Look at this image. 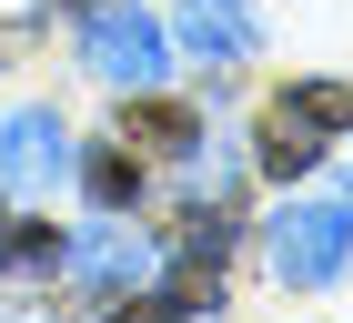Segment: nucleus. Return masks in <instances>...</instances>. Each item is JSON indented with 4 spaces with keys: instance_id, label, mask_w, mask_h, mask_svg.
<instances>
[{
    "instance_id": "f257e3e1",
    "label": "nucleus",
    "mask_w": 353,
    "mask_h": 323,
    "mask_svg": "<svg viewBox=\"0 0 353 323\" xmlns=\"http://www.w3.org/2000/svg\"><path fill=\"white\" fill-rule=\"evenodd\" d=\"M333 132H353V81H303V91H283V101H272L263 162H272V172H313Z\"/></svg>"
},
{
    "instance_id": "f03ea898",
    "label": "nucleus",
    "mask_w": 353,
    "mask_h": 323,
    "mask_svg": "<svg viewBox=\"0 0 353 323\" xmlns=\"http://www.w3.org/2000/svg\"><path fill=\"white\" fill-rule=\"evenodd\" d=\"M343 263H353V213L343 202H293V213L272 222V273H283V283L313 293V283H333Z\"/></svg>"
},
{
    "instance_id": "7ed1b4c3",
    "label": "nucleus",
    "mask_w": 353,
    "mask_h": 323,
    "mask_svg": "<svg viewBox=\"0 0 353 323\" xmlns=\"http://www.w3.org/2000/svg\"><path fill=\"white\" fill-rule=\"evenodd\" d=\"M81 61L101 81H121V91H152V81H162V30L141 21L132 0H101V10L81 21Z\"/></svg>"
},
{
    "instance_id": "20e7f679",
    "label": "nucleus",
    "mask_w": 353,
    "mask_h": 323,
    "mask_svg": "<svg viewBox=\"0 0 353 323\" xmlns=\"http://www.w3.org/2000/svg\"><path fill=\"white\" fill-rule=\"evenodd\" d=\"M71 172V132H61L51 111H10V132H0V182L10 192H51Z\"/></svg>"
},
{
    "instance_id": "39448f33",
    "label": "nucleus",
    "mask_w": 353,
    "mask_h": 323,
    "mask_svg": "<svg viewBox=\"0 0 353 323\" xmlns=\"http://www.w3.org/2000/svg\"><path fill=\"white\" fill-rule=\"evenodd\" d=\"M182 41L212 61V71H232V61H252L263 30H252V0H192V10H182Z\"/></svg>"
},
{
    "instance_id": "423d86ee",
    "label": "nucleus",
    "mask_w": 353,
    "mask_h": 323,
    "mask_svg": "<svg viewBox=\"0 0 353 323\" xmlns=\"http://www.w3.org/2000/svg\"><path fill=\"white\" fill-rule=\"evenodd\" d=\"M71 253H61L51 222H0V293H21V283H41V273H61Z\"/></svg>"
},
{
    "instance_id": "0eeeda50",
    "label": "nucleus",
    "mask_w": 353,
    "mask_h": 323,
    "mask_svg": "<svg viewBox=\"0 0 353 323\" xmlns=\"http://www.w3.org/2000/svg\"><path fill=\"white\" fill-rule=\"evenodd\" d=\"M81 192L101 202V213H132L141 202V162L121 152V141H101V152H81Z\"/></svg>"
},
{
    "instance_id": "6e6552de",
    "label": "nucleus",
    "mask_w": 353,
    "mask_h": 323,
    "mask_svg": "<svg viewBox=\"0 0 353 323\" xmlns=\"http://www.w3.org/2000/svg\"><path fill=\"white\" fill-rule=\"evenodd\" d=\"M141 263H152V253H141L132 233H101V242H81V273H91V283H111V293H132V283H141Z\"/></svg>"
},
{
    "instance_id": "1a4fd4ad",
    "label": "nucleus",
    "mask_w": 353,
    "mask_h": 323,
    "mask_svg": "<svg viewBox=\"0 0 353 323\" xmlns=\"http://www.w3.org/2000/svg\"><path fill=\"white\" fill-rule=\"evenodd\" d=\"M132 121H141L152 141H162V152H192V141H202V121H192L182 101H132Z\"/></svg>"
}]
</instances>
